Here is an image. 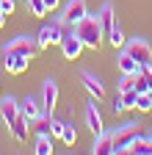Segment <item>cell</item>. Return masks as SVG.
Here are the masks:
<instances>
[{
	"instance_id": "14",
	"label": "cell",
	"mask_w": 152,
	"mask_h": 155,
	"mask_svg": "<svg viewBox=\"0 0 152 155\" xmlns=\"http://www.w3.org/2000/svg\"><path fill=\"white\" fill-rule=\"evenodd\" d=\"M28 127H31V122H28L25 116L20 114V116H17V119L8 125V130H11V139H14V141H20V144H22V141H28Z\"/></svg>"
},
{
	"instance_id": "23",
	"label": "cell",
	"mask_w": 152,
	"mask_h": 155,
	"mask_svg": "<svg viewBox=\"0 0 152 155\" xmlns=\"http://www.w3.org/2000/svg\"><path fill=\"white\" fill-rule=\"evenodd\" d=\"M31 125L36 127V133H47V136H50V127H53V114H44V111H42V116H39L36 122H31Z\"/></svg>"
},
{
	"instance_id": "1",
	"label": "cell",
	"mask_w": 152,
	"mask_h": 155,
	"mask_svg": "<svg viewBox=\"0 0 152 155\" xmlns=\"http://www.w3.org/2000/svg\"><path fill=\"white\" fill-rule=\"evenodd\" d=\"M75 33L80 36L83 47H89V50H100L102 39H105L102 25H100V17H97V14H86V17L80 19V22L75 25Z\"/></svg>"
},
{
	"instance_id": "17",
	"label": "cell",
	"mask_w": 152,
	"mask_h": 155,
	"mask_svg": "<svg viewBox=\"0 0 152 155\" xmlns=\"http://www.w3.org/2000/svg\"><path fill=\"white\" fill-rule=\"evenodd\" d=\"M116 64H119V72H122V75H136V72H138V67H141V64H138V61H136V58H133L127 50H122V53H119Z\"/></svg>"
},
{
	"instance_id": "33",
	"label": "cell",
	"mask_w": 152,
	"mask_h": 155,
	"mask_svg": "<svg viewBox=\"0 0 152 155\" xmlns=\"http://www.w3.org/2000/svg\"><path fill=\"white\" fill-rule=\"evenodd\" d=\"M149 111H152V108H149Z\"/></svg>"
},
{
	"instance_id": "30",
	"label": "cell",
	"mask_w": 152,
	"mask_h": 155,
	"mask_svg": "<svg viewBox=\"0 0 152 155\" xmlns=\"http://www.w3.org/2000/svg\"><path fill=\"white\" fill-rule=\"evenodd\" d=\"M58 3H61V0H44V6H47V11H55V8H58Z\"/></svg>"
},
{
	"instance_id": "18",
	"label": "cell",
	"mask_w": 152,
	"mask_h": 155,
	"mask_svg": "<svg viewBox=\"0 0 152 155\" xmlns=\"http://www.w3.org/2000/svg\"><path fill=\"white\" fill-rule=\"evenodd\" d=\"M97 17H100L102 33L108 36V31L113 28V22H116V14H113V6H111V3H102V6H100V14H97Z\"/></svg>"
},
{
	"instance_id": "25",
	"label": "cell",
	"mask_w": 152,
	"mask_h": 155,
	"mask_svg": "<svg viewBox=\"0 0 152 155\" xmlns=\"http://www.w3.org/2000/svg\"><path fill=\"white\" fill-rule=\"evenodd\" d=\"M28 3V11L33 14V17H47L50 11H47V6H44V0H25Z\"/></svg>"
},
{
	"instance_id": "13",
	"label": "cell",
	"mask_w": 152,
	"mask_h": 155,
	"mask_svg": "<svg viewBox=\"0 0 152 155\" xmlns=\"http://www.w3.org/2000/svg\"><path fill=\"white\" fill-rule=\"evenodd\" d=\"M28 67H31V58L28 55H17V53H8L6 55V69L11 75H22Z\"/></svg>"
},
{
	"instance_id": "11",
	"label": "cell",
	"mask_w": 152,
	"mask_h": 155,
	"mask_svg": "<svg viewBox=\"0 0 152 155\" xmlns=\"http://www.w3.org/2000/svg\"><path fill=\"white\" fill-rule=\"evenodd\" d=\"M91 152H94V155H111V152H113V133L100 130L97 139H94V144H91Z\"/></svg>"
},
{
	"instance_id": "26",
	"label": "cell",
	"mask_w": 152,
	"mask_h": 155,
	"mask_svg": "<svg viewBox=\"0 0 152 155\" xmlns=\"http://www.w3.org/2000/svg\"><path fill=\"white\" fill-rule=\"evenodd\" d=\"M152 108V94H138V100H136V111H149Z\"/></svg>"
},
{
	"instance_id": "21",
	"label": "cell",
	"mask_w": 152,
	"mask_h": 155,
	"mask_svg": "<svg viewBox=\"0 0 152 155\" xmlns=\"http://www.w3.org/2000/svg\"><path fill=\"white\" fill-rule=\"evenodd\" d=\"M53 152V136L36 133V155H50Z\"/></svg>"
},
{
	"instance_id": "5",
	"label": "cell",
	"mask_w": 152,
	"mask_h": 155,
	"mask_svg": "<svg viewBox=\"0 0 152 155\" xmlns=\"http://www.w3.org/2000/svg\"><path fill=\"white\" fill-rule=\"evenodd\" d=\"M122 50H127L141 67H144V64H152V45L147 42L144 36H133V39H127Z\"/></svg>"
},
{
	"instance_id": "31",
	"label": "cell",
	"mask_w": 152,
	"mask_h": 155,
	"mask_svg": "<svg viewBox=\"0 0 152 155\" xmlns=\"http://www.w3.org/2000/svg\"><path fill=\"white\" fill-rule=\"evenodd\" d=\"M6 19H8V14H6L3 8H0V28H3V25H6Z\"/></svg>"
},
{
	"instance_id": "29",
	"label": "cell",
	"mask_w": 152,
	"mask_h": 155,
	"mask_svg": "<svg viewBox=\"0 0 152 155\" xmlns=\"http://www.w3.org/2000/svg\"><path fill=\"white\" fill-rule=\"evenodd\" d=\"M113 111H116V114L125 111V105H122V94H116V100H113Z\"/></svg>"
},
{
	"instance_id": "8",
	"label": "cell",
	"mask_w": 152,
	"mask_h": 155,
	"mask_svg": "<svg viewBox=\"0 0 152 155\" xmlns=\"http://www.w3.org/2000/svg\"><path fill=\"white\" fill-rule=\"evenodd\" d=\"M55 103H58V83L50 78V81H44V86H42V111L53 114Z\"/></svg>"
},
{
	"instance_id": "6",
	"label": "cell",
	"mask_w": 152,
	"mask_h": 155,
	"mask_svg": "<svg viewBox=\"0 0 152 155\" xmlns=\"http://www.w3.org/2000/svg\"><path fill=\"white\" fill-rule=\"evenodd\" d=\"M61 53H64L66 61H78V58H80L83 42H80V36L75 33V28H69V31L64 33V39H61Z\"/></svg>"
},
{
	"instance_id": "19",
	"label": "cell",
	"mask_w": 152,
	"mask_h": 155,
	"mask_svg": "<svg viewBox=\"0 0 152 155\" xmlns=\"http://www.w3.org/2000/svg\"><path fill=\"white\" fill-rule=\"evenodd\" d=\"M130 152L133 155H152V136H138L136 141H133V147H130Z\"/></svg>"
},
{
	"instance_id": "27",
	"label": "cell",
	"mask_w": 152,
	"mask_h": 155,
	"mask_svg": "<svg viewBox=\"0 0 152 155\" xmlns=\"http://www.w3.org/2000/svg\"><path fill=\"white\" fill-rule=\"evenodd\" d=\"M0 8H3V11L11 17V14H14V8H17V3H14V0H0Z\"/></svg>"
},
{
	"instance_id": "28",
	"label": "cell",
	"mask_w": 152,
	"mask_h": 155,
	"mask_svg": "<svg viewBox=\"0 0 152 155\" xmlns=\"http://www.w3.org/2000/svg\"><path fill=\"white\" fill-rule=\"evenodd\" d=\"M61 127H64V122H58V119H53V127H50V136H61Z\"/></svg>"
},
{
	"instance_id": "4",
	"label": "cell",
	"mask_w": 152,
	"mask_h": 155,
	"mask_svg": "<svg viewBox=\"0 0 152 155\" xmlns=\"http://www.w3.org/2000/svg\"><path fill=\"white\" fill-rule=\"evenodd\" d=\"M0 50H3V55L17 53V55H28L31 61H33V55L39 53L42 47H39V42H36V39H31V36H17V39H8V42L0 47Z\"/></svg>"
},
{
	"instance_id": "34",
	"label": "cell",
	"mask_w": 152,
	"mask_h": 155,
	"mask_svg": "<svg viewBox=\"0 0 152 155\" xmlns=\"http://www.w3.org/2000/svg\"><path fill=\"white\" fill-rule=\"evenodd\" d=\"M149 136H152V133H149Z\"/></svg>"
},
{
	"instance_id": "22",
	"label": "cell",
	"mask_w": 152,
	"mask_h": 155,
	"mask_svg": "<svg viewBox=\"0 0 152 155\" xmlns=\"http://www.w3.org/2000/svg\"><path fill=\"white\" fill-rule=\"evenodd\" d=\"M61 141H64L66 147H72L75 141H78V130H75L72 122H64V127H61Z\"/></svg>"
},
{
	"instance_id": "2",
	"label": "cell",
	"mask_w": 152,
	"mask_h": 155,
	"mask_svg": "<svg viewBox=\"0 0 152 155\" xmlns=\"http://www.w3.org/2000/svg\"><path fill=\"white\" fill-rule=\"evenodd\" d=\"M64 28H66L64 17L53 19V22H44V25L39 28V33H36V42H39V47L44 50V47H53V45H61V39H64V33H66Z\"/></svg>"
},
{
	"instance_id": "12",
	"label": "cell",
	"mask_w": 152,
	"mask_h": 155,
	"mask_svg": "<svg viewBox=\"0 0 152 155\" xmlns=\"http://www.w3.org/2000/svg\"><path fill=\"white\" fill-rule=\"evenodd\" d=\"M0 116H3L6 125H11L17 116H20V103H17L14 97H0Z\"/></svg>"
},
{
	"instance_id": "15",
	"label": "cell",
	"mask_w": 152,
	"mask_h": 155,
	"mask_svg": "<svg viewBox=\"0 0 152 155\" xmlns=\"http://www.w3.org/2000/svg\"><path fill=\"white\" fill-rule=\"evenodd\" d=\"M20 114L25 116L28 122H36V119L42 116V103H36L33 97H25V100L20 103Z\"/></svg>"
},
{
	"instance_id": "10",
	"label": "cell",
	"mask_w": 152,
	"mask_h": 155,
	"mask_svg": "<svg viewBox=\"0 0 152 155\" xmlns=\"http://www.w3.org/2000/svg\"><path fill=\"white\" fill-rule=\"evenodd\" d=\"M136 91L138 94H152V64L138 67V72H136Z\"/></svg>"
},
{
	"instance_id": "16",
	"label": "cell",
	"mask_w": 152,
	"mask_h": 155,
	"mask_svg": "<svg viewBox=\"0 0 152 155\" xmlns=\"http://www.w3.org/2000/svg\"><path fill=\"white\" fill-rule=\"evenodd\" d=\"M86 125H89V130L97 136L100 130H105L102 127V116H100V111H97V103H89L86 105Z\"/></svg>"
},
{
	"instance_id": "7",
	"label": "cell",
	"mask_w": 152,
	"mask_h": 155,
	"mask_svg": "<svg viewBox=\"0 0 152 155\" xmlns=\"http://www.w3.org/2000/svg\"><path fill=\"white\" fill-rule=\"evenodd\" d=\"M89 14V8H86V0H66V6H64V22H66V28H75L80 22V19Z\"/></svg>"
},
{
	"instance_id": "20",
	"label": "cell",
	"mask_w": 152,
	"mask_h": 155,
	"mask_svg": "<svg viewBox=\"0 0 152 155\" xmlns=\"http://www.w3.org/2000/svg\"><path fill=\"white\" fill-rule=\"evenodd\" d=\"M105 39H108V42L116 47V50H119V47H125V42H127V39H125V31H122V25H119V19L113 22V28L108 31V36H105Z\"/></svg>"
},
{
	"instance_id": "3",
	"label": "cell",
	"mask_w": 152,
	"mask_h": 155,
	"mask_svg": "<svg viewBox=\"0 0 152 155\" xmlns=\"http://www.w3.org/2000/svg\"><path fill=\"white\" fill-rule=\"evenodd\" d=\"M138 136H141V125H138V122H127V125H122L119 130H113V155L130 152L133 141H136Z\"/></svg>"
},
{
	"instance_id": "32",
	"label": "cell",
	"mask_w": 152,
	"mask_h": 155,
	"mask_svg": "<svg viewBox=\"0 0 152 155\" xmlns=\"http://www.w3.org/2000/svg\"><path fill=\"white\" fill-rule=\"evenodd\" d=\"M0 97H3V91H0Z\"/></svg>"
},
{
	"instance_id": "9",
	"label": "cell",
	"mask_w": 152,
	"mask_h": 155,
	"mask_svg": "<svg viewBox=\"0 0 152 155\" xmlns=\"http://www.w3.org/2000/svg\"><path fill=\"white\" fill-rule=\"evenodd\" d=\"M80 81H83V86H86V91L94 97V100H102V97H105V86H102V81H100V78L97 75H91V72H80Z\"/></svg>"
},
{
	"instance_id": "24",
	"label": "cell",
	"mask_w": 152,
	"mask_h": 155,
	"mask_svg": "<svg viewBox=\"0 0 152 155\" xmlns=\"http://www.w3.org/2000/svg\"><path fill=\"white\" fill-rule=\"evenodd\" d=\"M119 94H122V105H125V111L136 108V100H138V91H136V86H133V89H127V91H119Z\"/></svg>"
}]
</instances>
